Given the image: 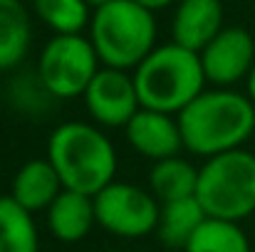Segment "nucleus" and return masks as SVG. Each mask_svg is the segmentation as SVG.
Here are the masks:
<instances>
[{"label":"nucleus","mask_w":255,"mask_h":252,"mask_svg":"<svg viewBox=\"0 0 255 252\" xmlns=\"http://www.w3.org/2000/svg\"><path fill=\"white\" fill-rule=\"evenodd\" d=\"M94 223H97L94 198L75 193V190H62L57 200L47 208L50 235L65 245H75L85 240Z\"/></svg>","instance_id":"13"},{"label":"nucleus","mask_w":255,"mask_h":252,"mask_svg":"<svg viewBox=\"0 0 255 252\" xmlns=\"http://www.w3.org/2000/svg\"><path fill=\"white\" fill-rule=\"evenodd\" d=\"M62 190L65 185L52 164L47 159H32L25 161L12 175L10 198L30 213H40V210L47 213V208L57 200Z\"/></svg>","instance_id":"12"},{"label":"nucleus","mask_w":255,"mask_h":252,"mask_svg":"<svg viewBox=\"0 0 255 252\" xmlns=\"http://www.w3.org/2000/svg\"><path fill=\"white\" fill-rule=\"evenodd\" d=\"M183 149L196 156H221L243 144L255 131V104L233 89H206L178 116Z\"/></svg>","instance_id":"1"},{"label":"nucleus","mask_w":255,"mask_h":252,"mask_svg":"<svg viewBox=\"0 0 255 252\" xmlns=\"http://www.w3.org/2000/svg\"><path fill=\"white\" fill-rule=\"evenodd\" d=\"M206 210L201 208V203L196 198H183V200H173L161 205V215H159V228L156 235L164 245L169 248H186L188 240L193 238V233L203 225L206 220Z\"/></svg>","instance_id":"16"},{"label":"nucleus","mask_w":255,"mask_h":252,"mask_svg":"<svg viewBox=\"0 0 255 252\" xmlns=\"http://www.w3.org/2000/svg\"><path fill=\"white\" fill-rule=\"evenodd\" d=\"M99 70L97 50L85 35H55L37 60L40 82L57 99L85 96Z\"/></svg>","instance_id":"6"},{"label":"nucleus","mask_w":255,"mask_h":252,"mask_svg":"<svg viewBox=\"0 0 255 252\" xmlns=\"http://www.w3.org/2000/svg\"><path fill=\"white\" fill-rule=\"evenodd\" d=\"M65 190L94 198L117 175V151L99 126L65 121L47 139V156Z\"/></svg>","instance_id":"2"},{"label":"nucleus","mask_w":255,"mask_h":252,"mask_svg":"<svg viewBox=\"0 0 255 252\" xmlns=\"http://www.w3.org/2000/svg\"><path fill=\"white\" fill-rule=\"evenodd\" d=\"M87 5L92 7V12L94 10H99V7H104V5H109V2H114V0H85Z\"/></svg>","instance_id":"22"},{"label":"nucleus","mask_w":255,"mask_h":252,"mask_svg":"<svg viewBox=\"0 0 255 252\" xmlns=\"http://www.w3.org/2000/svg\"><path fill=\"white\" fill-rule=\"evenodd\" d=\"M89 42L104 67L136 70L156 50V17L134 0H114L92 12Z\"/></svg>","instance_id":"4"},{"label":"nucleus","mask_w":255,"mask_h":252,"mask_svg":"<svg viewBox=\"0 0 255 252\" xmlns=\"http://www.w3.org/2000/svg\"><path fill=\"white\" fill-rule=\"evenodd\" d=\"M196 200L208 218L241 223L255 213V154L236 149L198 168Z\"/></svg>","instance_id":"5"},{"label":"nucleus","mask_w":255,"mask_h":252,"mask_svg":"<svg viewBox=\"0 0 255 252\" xmlns=\"http://www.w3.org/2000/svg\"><path fill=\"white\" fill-rule=\"evenodd\" d=\"M32 42V25L22 0H0V72L17 67Z\"/></svg>","instance_id":"14"},{"label":"nucleus","mask_w":255,"mask_h":252,"mask_svg":"<svg viewBox=\"0 0 255 252\" xmlns=\"http://www.w3.org/2000/svg\"><path fill=\"white\" fill-rule=\"evenodd\" d=\"M223 30V2L221 0H181L173 12L171 37L176 45L203 52V47Z\"/></svg>","instance_id":"11"},{"label":"nucleus","mask_w":255,"mask_h":252,"mask_svg":"<svg viewBox=\"0 0 255 252\" xmlns=\"http://www.w3.org/2000/svg\"><path fill=\"white\" fill-rule=\"evenodd\" d=\"M134 84L141 109L178 116L198 94L206 91L201 55L176 42L161 45L134 70Z\"/></svg>","instance_id":"3"},{"label":"nucleus","mask_w":255,"mask_h":252,"mask_svg":"<svg viewBox=\"0 0 255 252\" xmlns=\"http://www.w3.org/2000/svg\"><path fill=\"white\" fill-rule=\"evenodd\" d=\"M112 252H117V250H112Z\"/></svg>","instance_id":"23"},{"label":"nucleus","mask_w":255,"mask_h":252,"mask_svg":"<svg viewBox=\"0 0 255 252\" xmlns=\"http://www.w3.org/2000/svg\"><path fill=\"white\" fill-rule=\"evenodd\" d=\"M0 252H40V233L32 213L10 195L0 198Z\"/></svg>","instance_id":"17"},{"label":"nucleus","mask_w":255,"mask_h":252,"mask_svg":"<svg viewBox=\"0 0 255 252\" xmlns=\"http://www.w3.org/2000/svg\"><path fill=\"white\" fill-rule=\"evenodd\" d=\"M183 252H251V243L238 223L206 218Z\"/></svg>","instance_id":"18"},{"label":"nucleus","mask_w":255,"mask_h":252,"mask_svg":"<svg viewBox=\"0 0 255 252\" xmlns=\"http://www.w3.org/2000/svg\"><path fill=\"white\" fill-rule=\"evenodd\" d=\"M136 5H141V7H146V10H151V12H156V10H161V7H169L173 0H134Z\"/></svg>","instance_id":"20"},{"label":"nucleus","mask_w":255,"mask_h":252,"mask_svg":"<svg viewBox=\"0 0 255 252\" xmlns=\"http://www.w3.org/2000/svg\"><path fill=\"white\" fill-rule=\"evenodd\" d=\"M127 141L139 156L151 159L154 164L166 161L181 154L183 136L178 119L154 109H139V114L127 124Z\"/></svg>","instance_id":"10"},{"label":"nucleus","mask_w":255,"mask_h":252,"mask_svg":"<svg viewBox=\"0 0 255 252\" xmlns=\"http://www.w3.org/2000/svg\"><path fill=\"white\" fill-rule=\"evenodd\" d=\"M85 104L97 126L127 129V124L139 114L141 101L134 84V75L124 70L102 67L85 91Z\"/></svg>","instance_id":"8"},{"label":"nucleus","mask_w":255,"mask_h":252,"mask_svg":"<svg viewBox=\"0 0 255 252\" xmlns=\"http://www.w3.org/2000/svg\"><path fill=\"white\" fill-rule=\"evenodd\" d=\"M94 215L97 225L107 233L136 240L156 233L161 203L151 195V190H144L134 183L114 180L94 195Z\"/></svg>","instance_id":"7"},{"label":"nucleus","mask_w":255,"mask_h":252,"mask_svg":"<svg viewBox=\"0 0 255 252\" xmlns=\"http://www.w3.org/2000/svg\"><path fill=\"white\" fill-rule=\"evenodd\" d=\"M206 82L228 89L248 82L255 67V40L246 27H223L201 52Z\"/></svg>","instance_id":"9"},{"label":"nucleus","mask_w":255,"mask_h":252,"mask_svg":"<svg viewBox=\"0 0 255 252\" xmlns=\"http://www.w3.org/2000/svg\"><path fill=\"white\" fill-rule=\"evenodd\" d=\"M32 10L55 35H82L92 22L85 0H32Z\"/></svg>","instance_id":"19"},{"label":"nucleus","mask_w":255,"mask_h":252,"mask_svg":"<svg viewBox=\"0 0 255 252\" xmlns=\"http://www.w3.org/2000/svg\"><path fill=\"white\" fill-rule=\"evenodd\" d=\"M248 96L253 99V104H255V67H253V72H251V77H248Z\"/></svg>","instance_id":"21"},{"label":"nucleus","mask_w":255,"mask_h":252,"mask_svg":"<svg viewBox=\"0 0 255 252\" xmlns=\"http://www.w3.org/2000/svg\"><path fill=\"white\" fill-rule=\"evenodd\" d=\"M149 188L151 195L164 205L173 200H183V198H196V188H198V168H193L191 161L173 156L166 161L154 164L149 173Z\"/></svg>","instance_id":"15"}]
</instances>
